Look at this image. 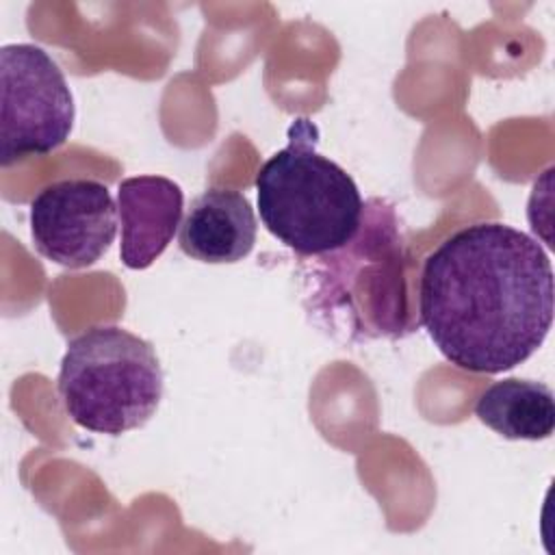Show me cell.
I'll return each instance as SVG.
<instances>
[{"label": "cell", "instance_id": "6da1fadb", "mask_svg": "<svg viewBox=\"0 0 555 555\" xmlns=\"http://www.w3.org/2000/svg\"><path fill=\"white\" fill-rule=\"evenodd\" d=\"M553 267L529 234L479 221L447 236L423 262L418 314L457 369L496 375L529 360L548 336Z\"/></svg>", "mask_w": 555, "mask_h": 555}, {"label": "cell", "instance_id": "7a4b0ae2", "mask_svg": "<svg viewBox=\"0 0 555 555\" xmlns=\"http://www.w3.org/2000/svg\"><path fill=\"white\" fill-rule=\"evenodd\" d=\"M317 126L299 117L288 145L256 173V202L264 228L299 256H323L351 245L362 228L364 202L353 178L317 152Z\"/></svg>", "mask_w": 555, "mask_h": 555}, {"label": "cell", "instance_id": "3957f363", "mask_svg": "<svg viewBox=\"0 0 555 555\" xmlns=\"http://www.w3.org/2000/svg\"><path fill=\"white\" fill-rule=\"evenodd\" d=\"M163 386L154 347L119 325L85 330L61 360V403L76 425L95 434L143 427L160 405Z\"/></svg>", "mask_w": 555, "mask_h": 555}, {"label": "cell", "instance_id": "277c9868", "mask_svg": "<svg viewBox=\"0 0 555 555\" xmlns=\"http://www.w3.org/2000/svg\"><path fill=\"white\" fill-rule=\"evenodd\" d=\"M0 163L61 147L74 128V98L61 67L35 43L0 50Z\"/></svg>", "mask_w": 555, "mask_h": 555}, {"label": "cell", "instance_id": "5b68a950", "mask_svg": "<svg viewBox=\"0 0 555 555\" xmlns=\"http://www.w3.org/2000/svg\"><path fill=\"white\" fill-rule=\"evenodd\" d=\"M117 219L108 186L91 178L56 180L30 202L35 249L67 269L98 262L115 241Z\"/></svg>", "mask_w": 555, "mask_h": 555}, {"label": "cell", "instance_id": "8992f818", "mask_svg": "<svg viewBox=\"0 0 555 555\" xmlns=\"http://www.w3.org/2000/svg\"><path fill=\"white\" fill-rule=\"evenodd\" d=\"M182 204V189L169 178L134 176L119 182V258L128 269H147L167 249L180 225Z\"/></svg>", "mask_w": 555, "mask_h": 555}, {"label": "cell", "instance_id": "52a82bcc", "mask_svg": "<svg viewBox=\"0 0 555 555\" xmlns=\"http://www.w3.org/2000/svg\"><path fill=\"white\" fill-rule=\"evenodd\" d=\"M258 223L249 199L234 189H206L180 223V249L199 262H238L254 249Z\"/></svg>", "mask_w": 555, "mask_h": 555}, {"label": "cell", "instance_id": "ba28073f", "mask_svg": "<svg viewBox=\"0 0 555 555\" xmlns=\"http://www.w3.org/2000/svg\"><path fill=\"white\" fill-rule=\"evenodd\" d=\"M475 416L507 440H544L555 429V397L544 382L507 377L479 395Z\"/></svg>", "mask_w": 555, "mask_h": 555}]
</instances>
